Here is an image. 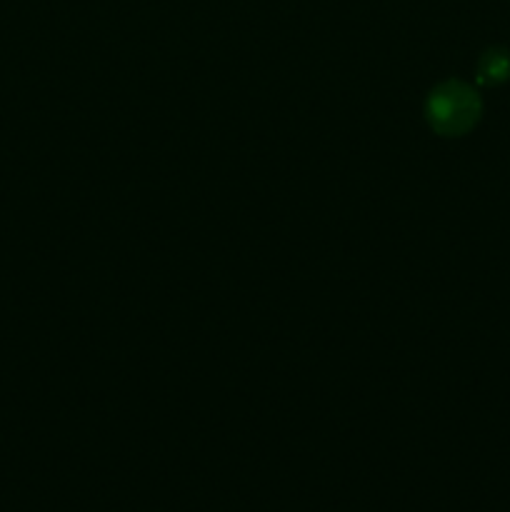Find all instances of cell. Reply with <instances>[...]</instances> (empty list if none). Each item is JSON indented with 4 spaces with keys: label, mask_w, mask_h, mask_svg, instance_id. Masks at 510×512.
I'll return each instance as SVG.
<instances>
[{
    "label": "cell",
    "mask_w": 510,
    "mask_h": 512,
    "mask_svg": "<svg viewBox=\"0 0 510 512\" xmlns=\"http://www.w3.org/2000/svg\"><path fill=\"white\" fill-rule=\"evenodd\" d=\"M430 125L440 135H463L478 123L480 98L475 90L465 83H445L433 90L425 108Z\"/></svg>",
    "instance_id": "6da1fadb"
},
{
    "label": "cell",
    "mask_w": 510,
    "mask_h": 512,
    "mask_svg": "<svg viewBox=\"0 0 510 512\" xmlns=\"http://www.w3.org/2000/svg\"><path fill=\"white\" fill-rule=\"evenodd\" d=\"M510 78V53L503 48H493L480 58L478 80L485 85H498Z\"/></svg>",
    "instance_id": "7a4b0ae2"
}]
</instances>
